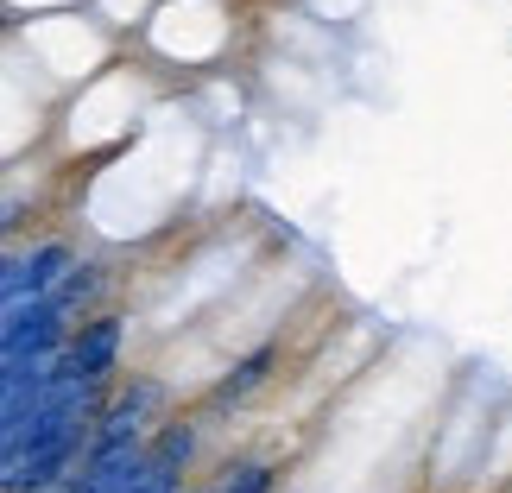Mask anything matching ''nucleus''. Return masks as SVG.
Instances as JSON below:
<instances>
[{
	"label": "nucleus",
	"mask_w": 512,
	"mask_h": 493,
	"mask_svg": "<svg viewBox=\"0 0 512 493\" xmlns=\"http://www.w3.org/2000/svg\"><path fill=\"white\" fill-rule=\"evenodd\" d=\"M279 361H285V348L279 342H260L247 354V361H234L222 380L209 386V411H234V405H247L260 386H272V373H279Z\"/></svg>",
	"instance_id": "obj_4"
},
{
	"label": "nucleus",
	"mask_w": 512,
	"mask_h": 493,
	"mask_svg": "<svg viewBox=\"0 0 512 493\" xmlns=\"http://www.w3.org/2000/svg\"><path fill=\"white\" fill-rule=\"evenodd\" d=\"M76 323L57 310L51 298H32V304H7V323H0V348L13 354H64L70 348Z\"/></svg>",
	"instance_id": "obj_2"
},
{
	"label": "nucleus",
	"mask_w": 512,
	"mask_h": 493,
	"mask_svg": "<svg viewBox=\"0 0 512 493\" xmlns=\"http://www.w3.org/2000/svg\"><path fill=\"white\" fill-rule=\"evenodd\" d=\"M83 266L70 241H38L32 253H7V272H0V298L7 304H32V298H51L70 272Z\"/></svg>",
	"instance_id": "obj_1"
},
{
	"label": "nucleus",
	"mask_w": 512,
	"mask_h": 493,
	"mask_svg": "<svg viewBox=\"0 0 512 493\" xmlns=\"http://www.w3.org/2000/svg\"><path fill=\"white\" fill-rule=\"evenodd\" d=\"M196 449H203V424H190V418H177V424H159V430H152V462L177 468V475H190Z\"/></svg>",
	"instance_id": "obj_5"
},
{
	"label": "nucleus",
	"mask_w": 512,
	"mask_h": 493,
	"mask_svg": "<svg viewBox=\"0 0 512 493\" xmlns=\"http://www.w3.org/2000/svg\"><path fill=\"white\" fill-rule=\"evenodd\" d=\"M95 291H102V272H95V266H76L70 279H64V285L51 291V304L64 310L70 323H76V310H89V304H95Z\"/></svg>",
	"instance_id": "obj_6"
},
{
	"label": "nucleus",
	"mask_w": 512,
	"mask_h": 493,
	"mask_svg": "<svg viewBox=\"0 0 512 493\" xmlns=\"http://www.w3.org/2000/svg\"><path fill=\"white\" fill-rule=\"evenodd\" d=\"M121 342H127V329H121V317H83L76 323V335H70V367L83 373V380H95V386H108L114 380V367H121Z\"/></svg>",
	"instance_id": "obj_3"
},
{
	"label": "nucleus",
	"mask_w": 512,
	"mask_h": 493,
	"mask_svg": "<svg viewBox=\"0 0 512 493\" xmlns=\"http://www.w3.org/2000/svg\"><path fill=\"white\" fill-rule=\"evenodd\" d=\"M272 487H279V468L272 462H241V468H228L209 493H272Z\"/></svg>",
	"instance_id": "obj_7"
}]
</instances>
